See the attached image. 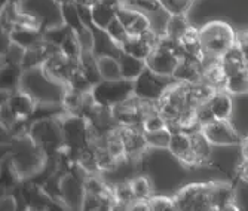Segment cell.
<instances>
[{
    "label": "cell",
    "instance_id": "1",
    "mask_svg": "<svg viewBox=\"0 0 248 211\" xmlns=\"http://www.w3.org/2000/svg\"><path fill=\"white\" fill-rule=\"evenodd\" d=\"M27 137L33 142V145L46 156L55 158L64 145V134L60 119L55 118H42L30 124Z\"/></svg>",
    "mask_w": 248,
    "mask_h": 211
},
{
    "label": "cell",
    "instance_id": "2",
    "mask_svg": "<svg viewBox=\"0 0 248 211\" xmlns=\"http://www.w3.org/2000/svg\"><path fill=\"white\" fill-rule=\"evenodd\" d=\"M201 42L207 57L218 58L238 40L233 29L224 21H211L199 29Z\"/></svg>",
    "mask_w": 248,
    "mask_h": 211
},
{
    "label": "cell",
    "instance_id": "3",
    "mask_svg": "<svg viewBox=\"0 0 248 211\" xmlns=\"http://www.w3.org/2000/svg\"><path fill=\"white\" fill-rule=\"evenodd\" d=\"M93 97L97 104L106 107H115L134 96V81L129 79H103L93 86Z\"/></svg>",
    "mask_w": 248,
    "mask_h": 211
},
{
    "label": "cell",
    "instance_id": "4",
    "mask_svg": "<svg viewBox=\"0 0 248 211\" xmlns=\"http://www.w3.org/2000/svg\"><path fill=\"white\" fill-rule=\"evenodd\" d=\"M213 183H192L182 187L172 198L180 211H208L211 210Z\"/></svg>",
    "mask_w": 248,
    "mask_h": 211
},
{
    "label": "cell",
    "instance_id": "5",
    "mask_svg": "<svg viewBox=\"0 0 248 211\" xmlns=\"http://www.w3.org/2000/svg\"><path fill=\"white\" fill-rule=\"evenodd\" d=\"M115 121L119 127H141L146 116L157 110V104L153 101H146L137 96H131L125 101L111 107Z\"/></svg>",
    "mask_w": 248,
    "mask_h": 211
},
{
    "label": "cell",
    "instance_id": "6",
    "mask_svg": "<svg viewBox=\"0 0 248 211\" xmlns=\"http://www.w3.org/2000/svg\"><path fill=\"white\" fill-rule=\"evenodd\" d=\"M174 78L161 76L150 68H146L144 72L134 81V96H137L141 100L156 103L164 94L175 83Z\"/></svg>",
    "mask_w": 248,
    "mask_h": 211
},
{
    "label": "cell",
    "instance_id": "7",
    "mask_svg": "<svg viewBox=\"0 0 248 211\" xmlns=\"http://www.w3.org/2000/svg\"><path fill=\"white\" fill-rule=\"evenodd\" d=\"M76 63H78V60H72L69 57H65L60 51L45 61L40 65V70H42L43 76L48 81L55 82V83H61V85H67L69 78H70V73H72V70H73Z\"/></svg>",
    "mask_w": 248,
    "mask_h": 211
},
{
    "label": "cell",
    "instance_id": "8",
    "mask_svg": "<svg viewBox=\"0 0 248 211\" xmlns=\"http://www.w3.org/2000/svg\"><path fill=\"white\" fill-rule=\"evenodd\" d=\"M202 132L205 134L213 146H236L242 142L232 124L223 119H216L211 124L202 127Z\"/></svg>",
    "mask_w": 248,
    "mask_h": 211
},
{
    "label": "cell",
    "instance_id": "9",
    "mask_svg": "<svg viewBox=\"0 0 248 211\" xmlns=\"http://www.w3.org/2000/svg\"><path fill=\"white\" fill-rule=\"evenodd\" d=\"M2 104H5L9 109L16 124L30 122V118L36 112V106H37L34 97L21 89H16L15 92L9 94L6 100L2 101Z\"/></svg>",
    "mask_w": 248,
    "mask_h": 211
},
{
    "label": "cell",
    "instance_id": "10",
    "mask_svg": "<svg viewBox=\"0 0 248 211\" xmlns=\"http://www.w3.org/2000/svg\"><path fill=\"white\" fill-rule=\"evenodd\" d=\"M118 132L125 146L126 161L140 159L149 147L144 130L141 127H118Z\"/></svg>",
    "mask_w": 248,
    "mask_h": 211
},
{
    "label": "cell",
    "instance_id": "11",
    "mask_svg": "<svg viewBox=\"0 0 248 211\" xmlns=\"http://www.w3.org/2000/svg\"><path fill=\"white\" fill-rule=\"evenodd\" d=\"M178 61H180V58L174 52L164 49L161 46H155L152 54L146 60V65H147V68H150L152 72H155L157 75L172 78L175 68L178 65Z\"/></svg>",
    "mask_w": 248,
    "mask_h": 211
},
{
    "label": "cell",
    "instance_id": "12",
    "mask_svg": "<svg viewBox=\"0 0 248 211\" xmlns=\"http://www.w3.org/2000/svg\"><path fill=\"white\" fill-rule=\"evenodd\" d=\"M205 61L207 60H201V58H195V57H189V55L180 58L172 78L177 82H182V83L199 82L204 79Z\"/></svg>",
    "mask_w": 248,
    "mask_h": 211
},
{
    "label": "cell",
    "instance_id": "13",
    "mask_svg": "<svg viewBox=\"0 0 248 211\" xmlns=\"http://www.w3.org/2000/svg\"><path fill=\"white\" fill-rule=\"evenodd\" d=\"M61 49L57 45L48 42V40H40L36 45L30 46V48L24 49V54H22V60H21V67L27 70V68H33V67H40L48 58H51L54 54L60 52Z\"/></svg>",
    "mask_w": 248,
    "mask_h": 211
},
{
    "label": "cell",
    "instance_id": "14",
    "mask_svg": "<svg viewBox=\"0 0 248 211\" xmlns=\"http://www.w3.org/2000/svg\"><path fill=\"white\" fill-rule=\"evenodd\" d=\"M93 32V37H94V46H93V52L101 58V57H113V58H119V55L122 54V46L111 39V36L107 33L106 29H100L97 27L94 22L88 26Z\"/></svg>",
    "mask_w": 248,
    "mask_h": 211
},
{
    "label": "cell",
    "instance_id": "15",
    "mask_svg": "<svg viewBox=\"0 0 248 211\" xmlns=\"http://www.w3.org/2000/svg\"><path fill=\"white\" fill-rule=\"evenodd\" d=\"M211 210L216 211H231L239 210L236 205L235 187L226 183H213L211 189Z\"/></svg>",
    "mask_w": 248,
    "mask_h": 211
},
{
    "label": "cell",
    "instance_id": "16",
    "mask_svg": "<svg viewBox=\"0 0 248 211\" xmlns=\"http://www.w3.org/2000/svg\"><path fill=\"white\" fill-rule=\"evenodd\" d=\"M186 104L192 109H196L201 104H205L211 100L214 92L217 91L211 85H208L205 81H199L195 83H182Z\"/></svg>",
    "mask_w": 248,
    "mask_h": 211
},
{
    "label": "cell",
    "instance_id": "17",
    "mask_svg": "<svg viewBox=\"0 0 248 211\" xmlns=\"http://www.w3.org/2000/svg\"><path fill=\"white\" fill-rule=\"evenodd\" d=\"M45 27H31V26H16L8 34L14 45L22 49H27L37 42L43 40Z\"/></svg>",
    "mask_w": 248,
    "mask_h": 211
},
{
    "label": "cell",
    "instance_id": "18",
    "mask_svg": "<svg viewBox=\"0 0 248 211\" xmlns=\"http://www.w3.org/2000/svg\"><path fill=\"white\" fill-rule=\"evenodd\" d=\"M218 58H220V63L224 68V72H226L228 78L244 72V70H247V67H248V60L245 58L244 51L241 49L238 40L233 46H231V48Z\"/></svg>",
    "mask_w": 248,
    "mask_h": 211
},
{
    "label": "cell",
    "instance_id": "19",
    "mask_svg": "<svg viewBox=\"0 0 248 211\" xmlns=\"http://www.w3.org/2000/svg\"><path fill=\"white\" fill-rule=\"evenodd\" d=\"M21 64L18 63H8L3 61L2 64V72H0V86H2V94H9L15 92L19 86L21 81V73H22Z\"/></svg>",
    "mask_w": 248,
    "mask_h": 211
},
{
    "label": "cell",
    "instance_id": "20",
    "mask_svg": "<svg viewBox=\"0 0 248 211\" xmlns=\"http://www.w3.org/2000/svg\"><path fill=\"white\" fill-rule=\"evenodd\" d=\"M208 85H211L216 89H224L228 81V75L220 63V58L207 57L205 61V70H204V79Z\"/></svg>",
    "mask_w": 248,
    "mask_h": 211
},
{
    "label": "cell",
    "instance_id": "21",
    "mask_svg": "<svg viewBox=\"0 0 248 211\" xmlns=\"http://www.w3.org/2000/svg\"><path fill=\"white\" fill-rule=\"evenodd\" d=\"M118 63H119V68H121V76L124 79H129V81H135L147 68L144 60L129 55L124 51L119 55Z\"/></svg>",
    "mask_w": 248,
    "mask_h": 211
},
{
    "label": "cell",
    "instance_id": "22",
    "mask_svg": "<svg viewBox=\"0 0 248 211\" xmlns=\"http://www.w3.org/2000/svg\"><path fill=\"white\" fill-rule=\"evenodd\" d=\"M214 118L216 119H223V121H229L231 114H232V98L231 94L224 89H217L214 92V96L208 101Z\"/></svg>",
    "mask_w": 248,
    "mask_h": 211
},
{
    "label": "cell",
    "instance_id": "23",
    "mask_svg": "<svg viewBox=\"0 0 248 211\" xmlns=\"http://www.w3.org/2000/svg\"><path fill=\"white\" fill-rule=\"evenodd\" d=\"M79 63H80V67H82V70L85 72L88 81L93 83V86L103 81V75H101V70H100L98 57L93 51H82V55L79 58Z\"/></svg>",
    "mask_w": 248,
    "mask_h": 211
},
{
    "label": "cell",
    "instance_id": "24",
    "mask_svg": "<svg viewBox=\"0 0 248 211\" xmlns=\"http://www.w3.org/2000/svg\"><path fill=\"white\" fill-rule=\"evenodd\" d=\"M116 12H118V8L110 6V5L101 2V0H95V2L91 5L93 22L100 29H107L110 22L116 18Z\"/></svg>",
    "mask_w": 248,
    "mask_h": 211
},
{
    "label": "cell",
    "instance_id": "25",
    "mask_svg": "<svg viewBox=\"0 0 248 211\" xmlns=\"http://www.w3.org/2000/svg\"><path fill=\"white\" fill-rule=\"evenodd\" d=\"M122 51L129 54V55H134V57H137L140 60H147L149 55L152 54L153 48L150 45H147L140 36H129L122 45Z\"/></svg>",
    "mask_w": 248,
    "mask_h": 211
},
{
    "label": "cell",
    "instance_id": "26",
    "mask_svg": "<svg viewBox=\"0 0 248 211\" xmlns=\"http://www.w3.org/2000/svg\"><path fill=\"white\" fill-rule=\"evenodd\" d=\"M190 140H192V150L193 153L201 158L205 162V165H210L211 163V143L210 140L205 137V134L201 131H196L193 134H190Z\"/></svg>",
    "mask_w": 248,
    "mask_h": 211
},
{
    "label": "cell",
    "instance_id": "27",
    "mask_svg": "<svg viewBox=\"0 0 248 211\" xmlns=\"http://www.w3.org/2000/svg\"><path fill=\"white\" fill-rule=\"evenodd\" d=\"M190 22L186 16V14L182 15H170L167 26H165V34L174 37V39H182L185 36V33L189 30Z\"/></svg>",
    "mask_w": 248,
    "mask_h": 211
},
{
    "label": "cell",
    "instance_id": "28",
    "mask_svg": "<svg viewBox=\"0 0 248 211\" xmlns=\"http://www.w3.org/2000/svg\"><path fill=\"white\" fill-rule=\"evenodd\" d=\"M60 49H61V52L65 57H69L72 60H79L80 58L83 48H82V45H80V40H79L78 34L72 29L69 30V33H67V36L61 42Z\"/></svg>",
    "mask_w": 248,
    "mask_h": 211
},
{
    "label": "cell",
    "instance_id": "29",
    "mask_svg": "<svg viewBox=\"0 0 248 211\" xmlns=\"http://www.w3.org/2000/svg\"><path fill=\"white\" fill-rule=\"evenodd\" d=\"M168 150L178 159L180 156H183L185 153H187L189 150H192V140H190V134L186 132H174L171 135L170 145H168Z\"/></svg>",
    "mask_w": 248,
    "mask_h": 211
},
{
    "label": "cell",
    "instance_id": "30",
    "mask_svg": "<svg viewBox=\"0 0 248 211\" xmlns=\"http://www.w3.org/2000/svg\"><path fill=\"white\" fill-rule=\"evenodd\" d=\"M65 86H69L72 89H76L79 92H89V91H93V83L88 81L85 72H83L82 67H80L79 60L75 64L72 73H70V78H69V82H67Z\"/></svg>",
    "mask_w": 248,
    "mask_h": 211
},
{
    "label": "cell",
    "instance_id": "31",
    "mask_svg": "<svg viewBox=\"0 0 248 211\" xmlns=\"http://www.w3.org/2000/svg\"><path fill=\"white\" fill-rule=\"evenodd\" d=\"M113 194H115V199H116V208L115 210H128L129 205L135 201V195L132 191L131 181L116 184L113 187Z\"/></svg>",
    "mask_w": 248,
    "mask_h": 211
},
{
    "label": "cell",
    "instance_id": "32",
    "mask_svg": "<svg viewBox=\"0 0 248 211\" xmlns=\"http://www.w3.org/2000/svg\"><path fill=\"white\" fill-rule=\"evenodd\" d=\"M171 135L172 132L168 130V127L156 131H144V137L147 140L149 147H155V149H168Z\"/></svg>",
    "mask_w": 248,
    "mask_h": 211
},
{
    "label": "cell",
    "instance_id": "33",
    "mask_svg": "<svg viewBox=\"0 0 248 211\" xmlns=\"http://www.w3.org/2000/svg\"><path fill=\"white\" fill-rule=\"evenodd\" d=\"M224 91H228L229 94H233V96L248 92V72L247 70H244L241 73H236L233 76H229L226 81Z\"/></svg>",
    "mask_w": 248,
    "mask_h": 211
},
{
    "label": "cell",
    "instance_id": "34",
    "mask_svg": "<svg viewBox=\"0 0 248 211\" xmlns=\"http://www.w3.org/2000/svg\"><path fill=\"white\" fill-rule=\"evenodd\" d=\"M98 61H100V70H101L103 79H119V78H122L118 58L101 57V58H98Z\"/></svg>",
    "mask_w": 248,
    "mask_h": 211
},
{
    "label": "cell",
    "instance_id": "35",
    "mask_svg": "<svg viewBox=\"0 0 248 211\" xmlns=\"http://www.w3.org/2000/svg\"><path fill=\"white\" fill-rule=\"evenodd\" d=\"M131 186L135 195V199H149L150 196H153L152 192V183L147 177H135L131 180Z\"/></svg>",
    "mask_w": 248,
    "mask_h": 211
},
{
    "label": "cell",
    "instance_id": "36",
    "mask_svg": "<svg viewBox=\"0 0 248 211\" xmlns=\"http://www.w3.org/2000/svg\"><path fill=\"white\" fill-rule=\"evenodd\" d=\"M195 0H161L162 9L167 11L170 15H182L187 14L192 8Z\"/></svg>",
    "mask_w": 248,
    "mask_h": 211
},
{
    "label": "cell",
    "instance_id": "37",
    "mask_svg": "<svg viewBox=\"0 0 248 211\" xmlns=\"http://www.w3.org/2000/svg\"><path fill=\"white\" fill-rule=\"evenodd\" d=\"M124 5L141 12H157L162 9L161 0H124Z\"/></svg>",
    "mask_w": 248,
    "mask_h": 211
},
{
    "label": "cell",
    "instance_id": "38",
    "mask_svg": "<svg viewBox=\"0 0 248 211\" xmlns=\"http://www.w3.org/2000/svg\"><path fill=\"white\" fill-rule=\"evenodd\" d=\"M141 128L144 131H156V130H162V128H167V121L164 119V116L159 113V110H153L150 112L144 121H143V125Z\"/></svg>",
    "mask_w": 248,
    "mask_h": 211
},
{
    "label": "cell",
    "instance_id": "39",
    "mask_svg": "<svg viewBox=\"0 0 248 211\" xmlns=\"http://www.w3.org/2000/svg\"><path fill=\"white\" fill-rule=\"evenodd\" d=\"M107 33L111 36V39H113L115 42H118L119 45H122L128 37H129V33H128V30H126V27L122 24V22L118 19V18H115L113 21L110 22V24L107 26Z\"/></svg>",
    "mask_w": 248,
    "mask_h": 211
},
{
    "label": "cell",
    "instance_id": "40",
    "mask_svg": "<svg viewBox=\"0 0 248 211\" xmlns=\"http://www.w3.org/2000/svg\"><path fill=\"white\" fill-rule=\"evenodd\" d=\"M149 208H150V211H174V210H177L174 198L155 196V195L149 198Z\"/></svg>",
    "mask_w": 248,
    "mask_h": 211
},
{
    "label": "cell",
    "instance_id": "41",
    "mask_svg": "<svg viewBox=\"0 0 248 211\" xmlns=\"http://www.w3.org/2000/svg\"><path fill=\"white\" fill-rule=\"evenodd\" d=\"M149 29H150L149 16L146 15V12H141L137 18L134 19V22H132V24L126 30H128L129 36H141Z\"/></svg>",
    "mask_w": 248,
    "mask_h": 211
},
{
    "label": "cell",
    "instance_id": "42",
    "mask_svg": "<svg viewBox=\"0 0 248 211\" xmlns=\"http://www.w3.org/2000/svg\"><path fill=\"white\" fill-rule=\"evenodd\" d=\"M141 14V11H139V9H134V8H129V6H126V5H122V6H119L118 8V12H116V18L122 22V24L128 29L132 22H134V19L137 18L139 15Z\"/></svg>",
    "mask_w": 248,
    "mask_h": 211
},
{
    "label": "cell",
    "instance_id": "43",
    "mask_svg": "<svg viewBox=\"0 0 248 211\" xmlns=\"http://www.w3.org/2000/svg\"><path fill=\"white\" fill-rule=\"evenodd\" d=\"M195 112H196V118H198V121H199V124L202 127H205V125L211 124L213 121H216L214 113H213V110H211V107H210L208 103L198 106L195 109Z\"/></svg>",
    "mask_w": 248,
    "mask_h": 211
},
{
    "label": "cell",
    "instance_id": "44",
    "mask_svg": "<svg viewBox=\"0 0 248 211\" xmlns=\"http://www.w3.org/2000/svg\"><path fill=\"white\" fill-rule=\"evenodd\" d=\"M235 173H236V177H238L241 181L248 183V156H245V155L241 156V159H239L238 163H236Z\"/></svg>",
    "mask_w": 248,
    "mask_h": 211
},
{
    "label": "cell",
    "instance_id": "45",
    "mask_svg": "<svg viewBox=\"0 0 248 211\" xmlns=\"http://www.w3.org/2000/svg\"><path fill=\"white\" fill-rule=\"evenodd\" d=\"M128 210H131V211H135V210L149 211V210H150V208H149V199H135V201L129 205Z\"/></svg>",
    "mask_w": 248,
    "mask_h": 211
},
{
    "label": "cell",
    "instance_id": "46",
    "mask_svg": "<svg viewBox=\"0 0 248 211\" xmlns=\"http://www.w3.org/2000/svg\"><path fill=\"white\" fill-rule=\"evenodd\" d=\"M16 207L18 205L14 196L8 195L6 198H2V210H15Z\"/></svg>",
    "mask_w": 248,
    "mask_h": 211
},
{
    "label": "cell",
    "instance_id": "47",
    "mask_svg": "<svg viewBox=\"0 0 248 211\" xmlns=\"http://www.w3.org/2000/svg\"><path fill=\"white\" fill-rule=\"evenodd\" d=\"M241 150H242V155L248 156V135L245 138H242V142H241Z\"/></svg>",
    "mask_w": 248,
    "mask_h": 211
},
{
    "label": "cell",
    "instance_id": "48",
    "mask_svg": "<svg viewBox=\"0 0 248 211\" xmlns=\"http://www.w3.org/2000/svg\"><path fill=\"white\" fill-rule=\"evenodd\" d=\"M54 2L58 5V6H61V5H65V3H70V2H75V0H54Z\"/></svg>",
    "mask_w": 248,
    "mask_h": 211
},
{
    "label": "cell",
    "instance_id": "49",
    "mask_svg": "<svg viewBox=\"0 0 248 211\" xmlns=\"http://www.w3.org/2000/svg\"><path fill=\"white\" fill-rule=\"evenodd\" d=\"M247 72H248V67H247Z\"/></svg>",
    "mask_w": 248,
    "mask_h": 211
}]
</instances>
